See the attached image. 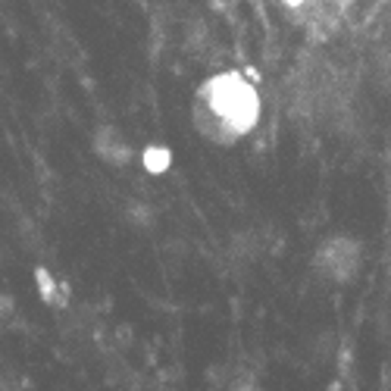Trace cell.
<instances>
[{"instance_id":"6da1fadb","label":"cell","mask_w":391,"mask_h":391,"mask_svg":"<svg viewBox=\"0 0 391 391\" xmlns=\"http://www.w3.org/2000/svg\"><path fill=\"white\" fill-rule=\"evenodd\" d=\"M260 94L241 72H219L194 94V126L207 141L235 144L260 122Z\"/></svg>"},{"instance_id":"7a4b0ae2","label":"cell","mask_w":391,"mask_h":391,"mask_svg":"<svg viewBox=\"0 0 391 391\" xmlns=\"http://www.w3.org/2000/svg\"><path fill=\"white\" fill-rule=\"evenodd\" d=\"M360 263H363V248L357 244V238L348 235H335L325 238L319 244L317 257H313V266L323 279L329 282H348L360 272Z\"/></svg>"},{"instance_id":"3957f363","label":"cell","mask_w":391,"mask_h":391,"mask_svg":"<svg viewBox=\"0 0 391 391\" xmlns=\"http://www.w3.org/2000/svg\"><path fill=\"white\" fill-rule=\"evenodd\" d=\"M351 7L354 0H285L291 19L310 34H332Z\"/></svg>"}]
</instances>
